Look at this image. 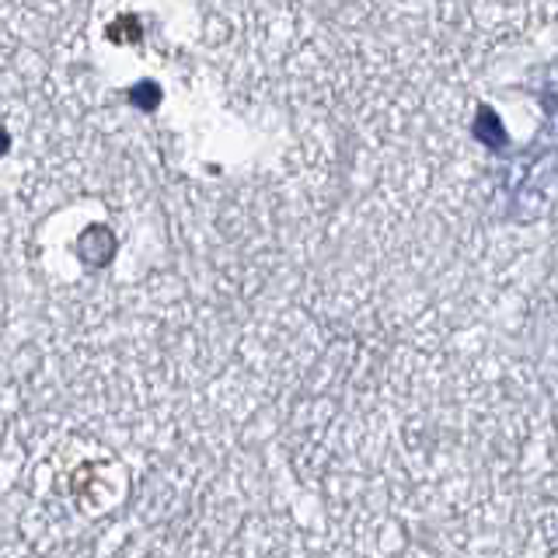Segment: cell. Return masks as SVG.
<instances>
[{
  "mask_svg": "<svg viewBox=\"0 0 558 558\" xmlns=\"http://www.w3.org/2000/svg\"><path fill=\"white\" fill-rule=\"evenodd\" d=\"M116 248H119V241H116V234L109 231L105 223H95V227H87V231L77 238V252H81V258L87 262V266H109L112 262V255H116Z\"/></svg>",
  "mask_w": 558,
  "mask_h": 558,
  "instance_id": "1",
  "label": "cell"
},
{
  "mask_svg": "<svg viewBox=\"0 0 558 558\" xmlns=\"http://www.w3.org/2000/svg\"><path fill=\"white\" fill-rule=\"evenodd\" d=\"M130 101L136 105V109L154 112L157 105H161V92H157V84H154V81H144V84H136L133 92H130Z\"/></svg>",
  "mask_w": 558,
  "mask_h": 558,
  "instance_id": "2",
  "label": "cell"
},
{
  "mask_svg": "<svg viewBox=\"0 0 558 558\" xmlns=\"http://www.w3.org/2000/svg\"><path fill=\"white\" fill-rule=\"evenodd\" d=\"M8 147H11V140L4 136V126H0V154H4Z\"/></svg>",
  "mask_w": 558,
  "mask_h": 558,
  "instance_id": "3",
  "label": "cell"
}]
</instances>
